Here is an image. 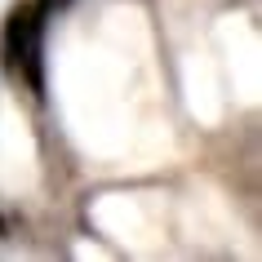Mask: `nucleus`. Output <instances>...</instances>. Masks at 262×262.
<instances>
[{
    "label": "nucleus",
    "mask_w": 262,
    "mask_h": 262,
    "mask_svg": "<svg viewBox=\"0 0 262 262\" xmlns=\"http://www.w3.org/2000/svg\"><path fill=\"white\" fill-rule=\"evenodd\" d=\"M45 5H67V0H45Z\"/></svg>",
    "instance_id": "nucleus-2"
},
{
    "label": "nucleus",
    "mask_w": 262,
    "mask_h": 262,
    "mask_svg": "<svg viewBox=\"0 0 262 262\" xmlns=\"http://www.w3.org/2000/svg\"><path fill=\"white\" fill-rule=\"evenodd\" d=\"M45 0H23L5 18V67L31 98H45Z\"/></svg>",
    "instance_id": "nucleus-1"
},
{
    "label": "nucleus",
    "mask_w": 262,
    "mask_h": 262,
    "mask_svg": "<svg viewBox=\"0 0 262 262\" xmlns=\"http://www.w3.org/2000/svg\"><path fill=\"white\" fill-rule=\"evenodd\" d=\"M0 235H5V218H0Z\"/></svg>",
    "instance_id": "nucleus-3"
}]
</instances>
